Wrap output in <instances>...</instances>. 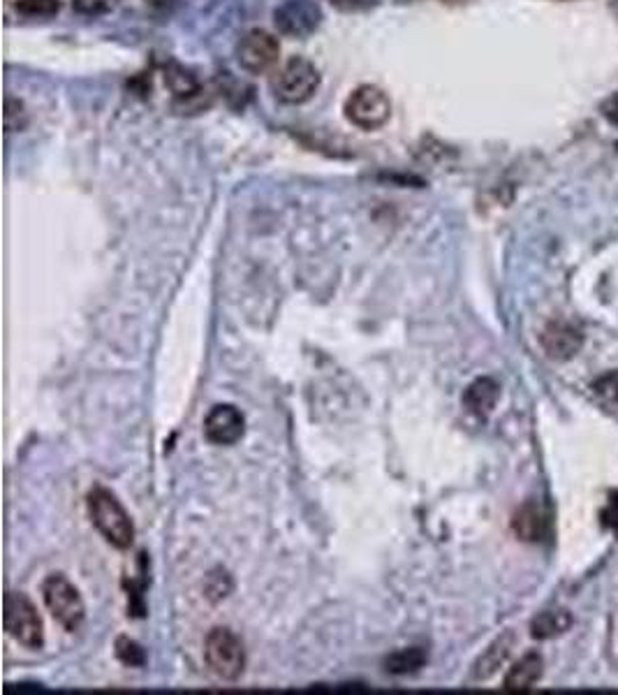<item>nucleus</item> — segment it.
I'll return each instance as SVG.
<instances>
[{
  "label": "nucleus",
  "mask_w": 618,
  "mask_h": 695,
  "mask_svg": "<svg viewBox=\"0 0 618 695\" xmlns=\"http://www.w3.org/2000/svg\"><path fill=\"white\" fill-rule=\"evenodd\" d=\"M88 515H91L93 527L98 528L100 536L111 547L127 550L133 544L134 524L114 492L104 489V487L91 489V494H88Z\"/></svg>",
  "instance_id": "f257e3e1"
},
{
  "label": "nucleus",
  "mask_w": 618,
  "mask_h": 695,
  "mask_svg": "<svg viewBox=\"0 0 618 695\" xmlns=\"http://www.w3.org/2000/svg\"><path fill=\"white\" fill-rule=\"evenodd\" d=\"M204 660L218 679L237 682L246 670V649L237 633L225 626H215L204 640Z\"/></svg>",
  "instance_id": "f03ea898"
},
{
  "label": "nucleus",
  "mask_w": 618,
  "mask_h": 695,
  "mask_svg": "<svg viewBox=\"0 0 618 695\" xmlns=\"http://www.w3.org/2000/svg\"><path fill=\"white\" fill-rule=\"evenodd\" d=\"M42 598L46 609L52 612L53 621L61 624L68 633L79 631L86 621V605L77 591V586L63 575H49L42 585Z\"/></svg>",
  "instance_id": "7ed1b4c3"
},
{
  "label": "nucleus",
  "mask_w": 618,
  "mask_h": 695,
  "mask_svg": "<svg viewBox=\"0 0 618 695\" xmlns=\"http://www.w3.org/2000/svg\"><path fill=\"white\" fill-rule=\"evenodd\" d=\"M272 88L281 102L304 104L320 88V72L311 61L295 56L273 75Z\"/></svg>",
  "instance_id": "20e7f679"
},
{
  "label": "nucleus",
  "mask_w": 618,
  "mask_h": 695,
  "mask_svg": "<svg viewBox=\"0 0 618 695\" xmlns=\"http://www.w3.org/2000/svg\"><path fill=\"white\" fill-rule=\"evenodd\" d=\"M5 631L10 633L12 640H17L26 649H42L45 647V628L42 619L33 602L23 593L10 591L5 596V614H3Z\"/></svg>",
  "instance_id": "39448f33"
},
{
  "label": "nucleus",
  "mask_w": 618,
  "mask_h": 695,
  "mask_svg": "<svg viewBox=\"0 0 618 695\" xmlns=\"http://www.w3.org/2000/svg\"><path fill=\"white\" fill-rule=\"evenodd\" d=\"M346 119L353 126L362 127V130H378L389 121L392 116V102H389L387 93L378 86H359L354 88L346 100Z\"/></svg>",
  "instance_id": "423d86ee"
},
{
  "label": "nucleus",
  "mask_w": 618,
  "mask_h": 695,
  "mask_svg": "<svg viewBox=\"0 0 618 695\" xmlns=\"http://www.w3.org/2000/svg\"><path fill=\"white\" fill-rule=\"evenodd\" d=\"M281 56V45L272 33L266 30H248L243 35L237 46V58L246 72L250 75H262L266 70H272Z\"/></svg>",
  "instance_id": "0eeeda50"
},
{
  "label": "nucleus",
  "mask_w": 618,
  "mask_h": 695,
  "mask_svg": "<svg viewBox=\"0 0 618 695\" xmlns=\"http://www.w3.org/2000/svg\"><path fill=\"white\" fill-rule=\"evenodd\" d=\"M278 33L288 37H306L315 33L322 21V10L315 0H285L283 5L273 12Z\"/></svg>",
  "instance_id": "6e6552de"
},
{
  "label": "nucleus",
  "mask_w": 618,
  "mask_h": 695,
  "mask_svg": "<svg viewBox=\"0 0 618 695\" xmlns=\"http://www.w3.org/2000/svg\"><path fill=\"white\" fill-rule=\"evenodd\" d=\"M243 431H246V420L237 405L232 404L214 405L204 420V436L214 446H234L237 440H241Z\"/></svg>",
  "instance_id": "1a4fd4ad"
},
{
  "label": "nucleus",
  "mask_w": 618,
  "mask_h": 695,
  "mask_svg": "<svg viewBox=\"0 0 618 695\" xmlns=\"http://www.w3.org/2000/svg\"><path fill=\"white\" fill-rule=\"evenodd\" d=\"M512 531L524 543H542L551 533V515L542 501H526L512 517Z\"/></svg>",
  "instance_id": "9d476101"
},
{
  "label": "nucleus",
  "mask_w": 618,
  "mask_h": 695,
  "mask_svg": "<svg viewBox=\"0 0 618 695\" xmlns=\"http://www.w3.org/2000/svg\"><path fill=\"white\" fill-rule=\"evenodd\" d=\"M540 343H542L544 353L549 355L551 359L565 362V359H573L581 350L584 336L570 323H549L544 327L542 336H540Z\"/></svg>",
  "instance_id": "9b49d317"
},
{
  "label": "nucleus",
  "mask_w": 618,
  "mask_h": 695,
  "mask_svg": "<svg viewBox=\"0 0 618 695\" xmlns=\"http://www.w3.org/2000/svg\"><path fill=\"white\" fill-rule=\"evenodd\" d=\"M515 633L508 631L503 635H498L489 647L482 651V656L475 660L473 672H470V679L473 682H484V679L493 677L500 667H503L505 660L509 658L512 649H515Z\"/></svg>",
  "instance_id": "f8f14e48"
},
{
  "label": "nucleus",
  "mask_w": 618,
  "mask_h": 695,
  "mask_svg": "<svg viewBox=\"0 0 618 695\" xmlns=\"http://www.w3.org/2000/svg\"><path fill=\"white\" fill-rule=\"evenodd\" d=\"M544 672V660L538 651H528L524 658H519L515 666L509 667L505 675L503 689L505 691H528L540 682Z\"/></svg>",
  "instance_id": "ddd939ff"
},
{
  "label": "nucleus",
  "mask_w": 618,
  "mask_h": 695,
  "mask_svg": "<svg viewBox=\"0 0 618 695\" xmlns=\"http://www.w3.org/2000/svg\"><path fill=\"white\" fill-rule=\"evenodd\" d=\"M498 399H500V385L493 378H477L468 385L466 394H463V404L475 415L486 417L496 408Z\"/></svg>",
  "instance_id": "4468645a"
},
{
  "label": "nucleus",
  "mask_w": 618,
  "mask_h": 695,
  "mask_svg": "<svg viewBox=\"0 0 618 695\" xmlns=\"http://www.w3.org/2000/svg\"><path fill=\"white\" fill-rule=\"evenodd\" d=\"M570 626H573V614L567 609H547L533 619L531 635L535 640H554L570 631Z\"/></svg>",
  "instance_id": "2eb2a0df"
},
{
  "label": "nucleus",
  "mask_w": 618,
  "mask_h": 695,
  "mask_svg": "<svg viewBox=\"0 0 618 695\" xmlns=\"http://www.w3.org/2000/svg\"><path fill=\"white\" fill-rule=\"evenodd\" d=\"M427 660L428 654L424 647H405L389 654L387 660H385V667H387V672H392V675L403 677V675H415V672L422 670V667L427 666Z\"/></svg>",
  "instance_id": "dca6fc26"
},
{
  "label": "nucleus",
  "mask_w": 618,
  "mask_h": 695,
  "mask_svg": "<svg viewBox=\"0 0 618 695\" xmlns=\"http://www.w3.org/2000/svg\"><path fill=\"white\" fill-rule=\"evenodd\" d=\"M116 656H118L121 663H126V666L130 667H139L146 663L144 649L139 647L134 640H130V637H118V640H116Z\"/></svg>",
  "instance_id": "f3484780"
},
{
  "label": "nucleus",
  "mask_w": 618,
  "mask_h": 695,
  "mask_svg": "<svg viewBox=\"0 0 618 695\" xmlns=\"http://www.w3.org/2000/svg\"><path fill=\"white\" fill-rule=\"evenodd\" d=\"M17 10L23 17H53L61 10V0H17Z\"/></svg>",
  "instance_id": "a211bd4d"
},
{
  "label": "nucleus",
  "mask_w": 618,
  "mask_h": 695,
  "mask_svg": "<svg viewBox=\"0 0 618 695\" xmlns=\"http://www.w3.org/2000/svg\"><path fill=\"white\" fill-rule=\"evenodd\" d=\"M596 392L600 397H605L612 404H618V371H612V373H605L600 380H596Z\"/></svg>",
  "instance_id": "6ab92c4d"
},
{
  "label": "nucleus",
  "mask_w": 618,
  "mask_h": 695,
  "mask_svg": "<svg viewBox=\"0 0 618 695\" xmlns=\"http://www.w3.org/2000/svg\"><path fill=\"white\" fill-rule=\"evenodd\" d=\"M329 3L341 12H364L376 7L380 0H329Z\"/></svg>",
  "instance_id": "aec40b11"
},
{
  "label": "nucleus",
  "mask_w": 618,
  "mask_h": 695,
  "mask_svg": "<svg viewBox=\"0 0 618 695\" xmlns=\"http://www.w3.org/2000/svg\"><path fill=\"white\" fill-rule=\"evenodd\" d=\"M602 524L607 528L618 531V492H614L612 496H609L607 508L602 510Z\"/></svg>",
  "instance_id": "412c9836"
},
{
  "label": "nucleus",
  "mask_w": 618,
  "mask_h": 695,
  "mask_svg": "<svg viewBox=\"0 0 618 695\" xmlns=\"http://www.w3.org/2000/svg\"><path fill=\"white\" fill-rule=\"evenodd\" d=\"M605 116L618 126V98H612L607 104H605Z\"/></svg>",
  "instance_id": "4be33fe9"
},
{
  "label": "nucleus",
  "mask_w": 618,
  "mask_h": 695,
  "mask_svg": "<svg viewBox=\"0 0 618 695\" xmlns=\"http://www.w3.org/2000/svg\"><path fill=\"white\" fill-rule=\"evenodd\" d=\"M149 3L156 7H165V5H172L174 0H149Z\"/></svg>",
  "instance_id": "5701e85b"
},
{
  "label": "nucleus",
  "mask_w": 618,
  "mask_h": 695,
  "mask_svg": "<svg viewBox=\"0 0 618 695\" xmlns=\"http://www.w3.org/2000/svg\"><path fill=\"white\" fill-rule=\"evenodd\" d=\"M614 10H616V12H618V0H616V3H614Z\"/></svg>",
  "instance_id": "b1692460"
},
{
  "label": "nucleus",
  "mask_w": 618,
  "mask_h": 695,
  "mask_svg": "<svg viewBox=\"0 0 618 695\" xmlns=\"http://www.w3.org/2000/svg\"><path fill=\"white\" fill-rule=\"evenodd\" d=\"M447 3H457V0H447Z\"/></svg>",
  "instance_id": "393cba45"
}]
</instances>
